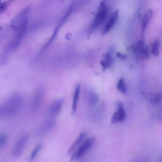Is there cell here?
Masks as SVG:
<instances>
[{"label":"cell","instance_id":"23","mask_svg":"<svg viewBox=\"0 0 162 162\" xmlns=\"http://www.w3.org/2000/svg\"><path fill=\"white\" fill-rule=\"evenodd\" d=\"M117 56L120 59L122 60H124L127 58V56L123 53H117Z\"/></svg>","mask_w":162,"mask_h":162},{"label":"cell","instance_id":"13","mask_svg":"<svg viewBox=\"0 0 162 162\" xmlns=\"http://www.w3.org/2000/svg\"><path fill=\"white\" fill-rule=\"evenodd\" d=\"M86 136V134L84 132L80 133L79 134L77 138L76 139V141L72 144V146L69 149V154H70V155H72V154L79 148V147L81 145V144L84 142Z\"/></svg>","mask_w":162,"mask_h":162},{"label":"cell","instance_id":"22","mask_svg":"<svg viewBox=\"0 0 162 162\" xmlns=\"http://www.w3.org/2000/svg\"><path fill=\"white\" fill-rule=\"evenodd\" d=\"M6 140V137L5 135H2L0 136V146H3L5 143Z\"/></svg>","mask_w":162,"mask_h":162},{"label":"cell","instance_id":"7","mask_svg":"<svg viewBox=\"0 0 162 162\" xmlns=\"http://www.w3.org/2000/svg\"><path fill=\"white\" fill-rule=\"evenodd\" d=\"M125 116L126 113L123 104L122 103H118L117 109L111 118V123L112 124H115L117 123L122 122H123L125 120Z\"/></svg>","mask_w":162,"mask_h":162},{"label":"cell","instance_id":"3","mask_svg":"<svg viewBox=\"0 0 162 162\" xmlns=\"http://www.w3.org/2000/svg\"><path fill=\"white\" fill-rule=\"evenodd\" d=\"M29 139V137L27 134L22 135L19 139L15 143L14 146L12 149V155L14 158H19L22 153L25 149L26 144Z\"/></svg>","mask_w":162,"mask_h":162},{"label":"cell","instance_id":"14","mask_svg":"<svg viewBox=\"0 0 162 162\" xmlns=\"http://www.w3.org/2000/svg\"><path fill=\"white\" fill-rule=\"evenodd\" d=\"M152 16H153V11L151 10H148L144 14L141 22V29L143 32L145 31L146 29V27H148V24L152 18Z\"/></svg>","mask_w":162,"mask_h":162},{"label":"cell","instance_id":"1","mask_svg":"<svg viewBox=\"0 0 162 162\" xmlns=\"http://www.w3.org/2000/svg\"><path fill=\"white\" fill-rule=\"evenodd\" d=\"M23 98L20 94L15 93L11 95L0 107V118H10L21 110Z\"/></svg>","mask_w":162,"mask_h":162},{"label":"cell","instance_id":"2","mask_svg":"<svg viewBox=\"0 0 162 162\" xmlns=\"http://www.w3.org/2000/svg\"><path fill=\"white\" fill-rule=\"evenodd\" d=\"M95 142V139L94 137H90L87 138L81 144L79 148L72 154V156L70 158L71 161L77 160L79 158L84 157L86 154L93 147V146Z\"/></svg>","mask_w":162,"mask_h":162},{"label":"cell","instance_id":"16","mask_svg":"<svg viewBox=\"0 0 162 162\" xmlns=\"http://www.w3.org/2000/svg\"><path fill=\"white\" fill-rule=\"evenodd\" d=\"M103 115V108L101 107L95 108L90 114L91 120L95 121L101 119Z\"/></svg>","mask_w":162,"mask_h":162},{"label":"cell","instance_id":"24","mask_svg":"<svg viewBox=\"0 0 162 162\" xmlns=\"http://www.w3.org/2000/svg\"><path fill=\"white\" fill-rule=\"evenodd\" d=\"M0 3H1V0H0Z\"/></svg>","mask_w":162,"mask_h":162},{"label":"cell","instance_id":"4","mask_svg":"<svg viewBox=\"0 0 162 162\" xmlns=\"http://www.w3.org/2000/svg\"><path fill=\"white\" fill-rule=\"evenodd\" d=\"M56 125V122L53 118L46 119L39 125L36 134L39 136H44L52 131Z\"/></svg>","mask_w":162,"mask_h":162},{"label":"cell","instance_id":"8","mask_svg":"<svg viewBox=\"0 0 162 162\" xmlns=\"http://www.w3.org/2000/svg\"><path fill=\"white\" fill-rule=\"evenodd\" d=\"M64 103L63 98H59L55 100L48 108V113L51 117L57 116L61 112Z\"/></svg>","mask_w":162,"mask_h":162},{"label":"cell","instance_id":"18","mask_svg":"<svg viewBox=\"0 0 162 162\" xmlns=\"http://www.w3.org/2000/svg\"><path fill=\"white\" fill-rule=\"evenodd\" d=\"M117 90L122 94H125L127 92V86L125 81L123 79H120L117 83Z\"/></svg>","mask_w":162,"mask_h":162},{"label":"cell","instance_id":"12","mask_svg":"<svg viewBox=\"0 0 162 162\" xmlns=\"http://www.w3.org/2000/svg\"><path fill=\"white\" fill-rule=\"evenodd\" d=\"M80 85L77 84V86L75 88L74 95H73V101L72 105V115L76 114L77 112L78 103L79 101V97H80Z\"/></svg>","mask_w":162,"mask_h":162},{"label":"cell","instance_id":"5","mask_svg":"<svg viewBox=\"0 0 162 162\" xmlns=\"http://www.w3.org/2000/svg\"><path fill=\"white\" fill-rule=\"evenodd\" d=\"M108 13V7L105 1H103L99 6L98 13H97L94 23H93V27L96 28L98 27L101 23L103 22V21L105 20L107 17V15Z\"/></svg>","mask_w":162,"mask_h":162},{"label":"cell","instance_id":"9","mask_svg":"<svg viewBox=\"0 0 162 162\" xmlns=\"http://www.w3.org/2000/svg\"><path fill=\"white\" fill-rule=\"evenodd\" d=\"M119 16V11L118 10H115L113 12L111 15L110 16V19H108L106 25L104 26L103 30V34L105 35L108 34L109 32L111 31V30L115 26V23H117Z\"/></svg>","mask_w":162,"mask_h":162},{"label":"cell","instance_id":"20","mask_svg":"<svg viewBox=\"0 0 162 162\" xmlns=\"http://www.w3.org/2000/svg\"><path fill=\"white\" fill-rule=\"evenodd\" d=\"M161 101V94L160 93H157L151 96L150 98V103L152 104H158Z\"/></svg>","mask_w":162,"mask_h":162},{"label":"cell","instance_id":"19","mask_svg":"<svg viewBox=\"0 0 162 162\" xmlns=\"http://www.w3.org/2000/svg\"><path fill=\"white\" fill-rule=\"evenodd\" d=\"M41 148H42V145L40 144H39L37 146H36L35 147V148L33 150V151H32L31 155H30V162H32V161L34 160V159L36 158L37 155H38L39 152L40 151V150H41Z\"/></svg>","mask_w":162,"mask_h":162},{"label":"cell","instance_id":"6","mask_svg":"<svg viewBox=\"0 0 162 162\" xmlns=\"http://www.w3.org/2000/svg\"><path fill=\"white\" fill-rule=\"evenodd\" d=\"M44 96V89L41 87L38 88L32 97L31 101V110L32 111H37L41 106Z\"/></svg>","mask_w":162,"mask_h":162},{"label":"cell","instance_id":"10","mask_svg":"<svg viewBox=\"0 0 162 162\" xmlns=\"http://www.w3.org/2000/svg\"><path fill=\"white\" fill-rule=\"evenodd\" d=\"M29 8H26V9L23 10L19 13V15H18L17 17L14 19V20H13L12 24V27H13V29H14L15 30H17L22 21L25 19L27 18V15L29 12Z\"/></svg>","mask_w":162,"mask_h":162},{"label":"cell","instance_id":"17","mask_svg":"<svg viewBox=\"0 0 162 162\" xmlns=\"http://www.w3.org/2000/svg\"><path fill=\"white\" fill-rule=\"evenodd\" d=\"M160 41L158 39H157L152 44L151 52L153 56H158L160 54Z\"/></svg>","mask_w":162,"mask_h":162},{"label":"cell","instance_id":"15","mask_svg":"<svg viewBox=\"0 0 162 162\" xmlns=\"http://www.w3.org/2000/svg\"><path fill=\"white\" fill-rule=\"evenodd\" d=\"M111 63H112V58L111 53L110 52H108L103 56V59L101 60V65L103 69L105 70L111 67Z\"/></svg>","mask_w":162,"mask_h":162},{"label":"cell","instance_id":"21","mask_svg":"<svg viewBox=\"0 0 162 162\" xmlns=\"http://www.w3.org/2000/svg\"><path fill=\"white\" fill-rule=\"evenodd\" d=\"M8 5H9V4L6 2L0 3V14L4 13L6 10L7 8H8Z\"/></svg>","mask_w":162,"mask_h":162},{"label":"cell","instance_id":"11","mask_svg":"<svg viewBox=\"0 0 162 162\" xmlns=\"http://www.w3.org/2000/svg\"><path fill=\"white\" fill-rule=\"evenodd\" d=\"M87 100L91 107H94L100 103V96L94 90L90 89L87 92Z\"/></svg>","mask_w":162,"mask_h":162}]
</instances>
